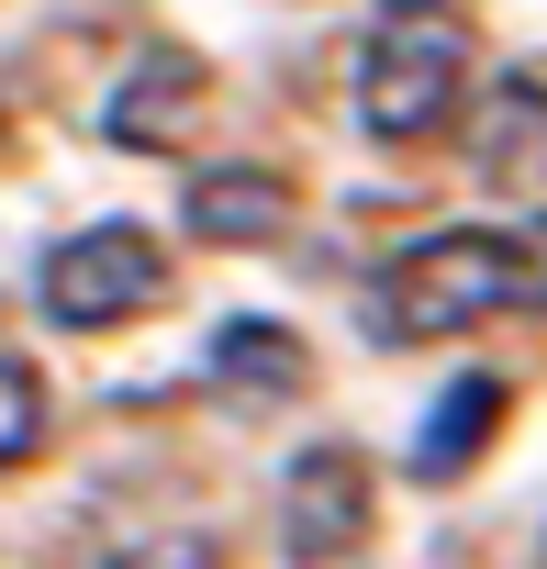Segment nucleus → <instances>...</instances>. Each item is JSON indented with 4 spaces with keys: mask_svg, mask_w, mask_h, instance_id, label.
<instances>
[{
    "mask_svg": "<svg viewBox=\"0 0 547 569\" xmlns=\"http://www.w3.org/2000/svg\"><path fill=\"white\" fill-rule=\"evenodd\" d=\"M503 313H547V223H525V234H503V223L414 234L358 291L369 347H447V336H480Z\"/></svg>",
    "mask_w": 547,
    "mask_h": 569,
    "instance_id": "f257e3e1",
    "label": "nucleus"
},
{
    "mask_svg": "<svg viewBox=\"0 0 547 569\" xmlns=\"http://www.w3.org/2000/svg\"><path fill=\"white\" fill-rule=\"evenodd\" d=\"M347 101L380 146H425L469 112V23L436 12V0H391V12L358 34V68H347Z\"/></svg>",
    "mask_w": 547,
    "mask_h": 569,
    "instance_id": "f03ea898",
    "label": "nucleus"
},
{
    "mask_svg": "<svg viewBox=\"0 0 547 569\" xmlns=\"http://www.w3.org/2000/svg\"><path fill=\"white\" fill-rule=\"evenodd\" d=\"M34 302H46L57 336H123V325H146L168 302V246L146 223H90V234L46 246Z\"/></svg>",
    "mask_w": 547,
    "mask_h": 569,
    "instance_id": "7ed1b4c3",
    "label": "nucleus"
},
{
    "mask_svg": "<svg viewBox=\"0 0 547 569\" xmlns=\"http://www.w3.org/2000/svg\"><path fill=\"white\" fill-rule=\"evenodd\" d=\"M380 536V480L358 447H302L280 480V558L291 569H369Z\"/></svg>",
    "mask_w": 547,
    "mask_h": 569,
    "instance_id": "20e7f679",
    "label": "nucleus"
},
{
    "mask_svg": "<svg viewBox=\"0 0 547 569\" xmlns=\"http://www.w3.org/2000/svg\"><path fill=\"white\" fill-rule=\"evenodd\" d=\"M480 179L514 201H547V79H503L480 101Z\"/></svg>",
    "mask_w": 547,
    "mask_h": 569,
    "instance_id": "39448f33",
    "label": "nucleus"
},
{
    "mask_svg": "<svg viewBox=\"0 0 547 569\" xmlns=\"http://www.w3.org/2000/svg\"><path fill=\"white\" fill-rule=\"evenodd\" d=\"M179 223H190L201 246H268V234L291 223V201H280L268 168H201V179L179 190Z\"/></svg>",
    "mask_w": 547,
    "mask_h": 569,
    "instance_id": "423d86ee",
    "label": "nucleus"
},
{
    "mask_svg": "<svg viewBox=\"0 0 547 569\" xmlns=\"http://www.w3.org/2000/svg\"><path fill=\"white\" fill-rule=\"evenodd\" d=\"M491 425H503V380H491V369H458V380L425 402V425H414V480H458V469L491 447Z\"/></svg>",
    "mask_w": 547,
    "mask_h": 569,
    "instance_id": "0eeeda50",
    "label": "nucleus"
},
{
    "mask_svg": "<svg viewBox=\"0 0 547 569\" xmlns=\"http://www.w3.org/2000/svg\"><path fill=\"white\" fill-rule=\"evenodd\" d=\"M190 112H201V57H168V46H157V57L112 90L101 134H112V146H179V123H190Z\"/></svg>",
    "mask_w": 547,
    "mask_h": 569,
    "instance_id": "6e6552de",
    "label": "nucleus"
},
{
    "mask_svg": "<svg viewBox=\"0 0 547 569\" xmlns=\"http://www.w3.org/2000/svg\"><path fill=\"white\" fill-rule=\"evenodd\" d=\"M302 380H314V358L291 325H223L212 336V391H235V402H291Z\"/></svg>",
    "mask_w": 547,
    "mask_h": 569,
    "instance_id": "1a4fd4ad",
    "label": "nucleus"
},
{
    "mask_svg": "<svg viewBox=\"0 0 547 569\" xmlns=\"http://www.w3.org/2000/svg\"><path fill=\"white\" fill-rule=\"evenodd\" d=\"M46 447V380H34V358H0V469H23Z\"/></svg>",
    "mask_w": 547,
    "mask_h": 569,
    "instance_id": "9d476101",
    "label": "nucleus"
},
{
    "mask_svg": "<svg viewBox=\"0 0 547 569\" xmlns=\"http://www.w3.org/2000/svg\"><path fill=\"white\" fill-rule=\"evenodd\" d=\"M101 569H223V558H212V536H135V547H112Z\"/></svg>",
    "mask_w": 547,
    "mask_h": 569,
    "instance_id": "9b49d317",
    "label": "nucleus"
},
{
    "mask_svg": "<svg viewBox=\"0 0 547 569\" xmlns=\"http://www.w3.org/2000/svg\"><path fill=\"white\" fill-rule=\"evenodd\" d=\"M536 569H547V547H536Z\"/></svg>",
    "mask_w": 547,
    "mask_h": 569,
    "instance_id": "f8f14e48",
    "label": "nucleus"
}]
</instances>
